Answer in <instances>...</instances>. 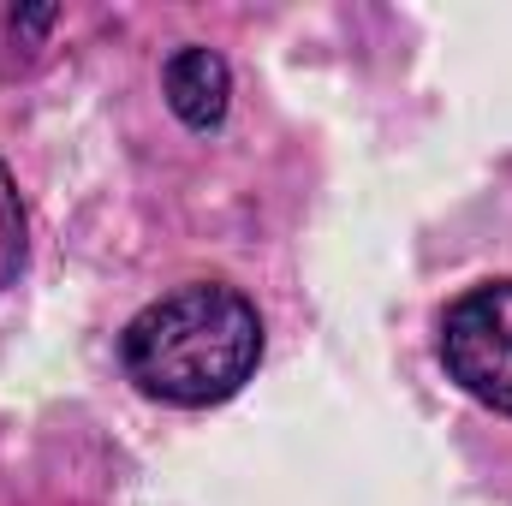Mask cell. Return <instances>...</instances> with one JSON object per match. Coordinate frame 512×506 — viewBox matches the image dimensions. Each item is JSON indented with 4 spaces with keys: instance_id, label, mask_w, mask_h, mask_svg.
Masks as SVG:
<instances>
[{
    "instance_id": "obj_1",
    "label": "cell",
    "mask_w": 512,
    "mask_h": 506,
    "mask_svg": "<svg viewBox=\"0 0 512 506\" xmlns=\"http://www.w3.org/2000/svg\"><path fill=\"white\" fill-rule=\"evenodd\" d=\"M262 322L233 286H179L137 310L126 328V370L149 399L221 405L256 376Z\"/></svg>"
},
{
    "instance_id": "obj_2",
    "label": "cell",
    "mask_w": 512,
    "mask_h": 506,
    "mask_svg": "<svg viewBox=\"0 0 512 506\" xmlns=\"http://www.w3.org/2000/svg\"><path fill=\"white\" fill-rule=\"evenodd\" d=\"M447 376L489 411L512 417V280L471 286L441 322Z\"/></svg>"
},
{
    "instance_id": "obj_3",
    "label": "cell",
    "mask_w": 512,
    "mask_h": 506,
    "mask_svg": "<svg viewBox=\"0 0 512 506\" xmlns=\"http://www.w3.org/2000/svg\"><path fill=\"white\" fill-rule=\"evenodd\" d=\"M227 96H233V84H227L221 54H209V48H179V54L167 60V102H173V114L191 131L221 126Z\"/></svg>"
},
{
    "instance_id": "obj_4",
    "label": "cell",
    "mask_w": 512,
    "mask_h": 506,
    "mask_svg": "<svg viewBox=\"0 0 512 506\" xmlns=\"http://www.w3.org/2000/svg\"><path fill=\"white\" fill-rule=\"evenodd\" d=\"M18 268H24V203L0 167V286H12Z\"/></svg>"
}]
</instances>
